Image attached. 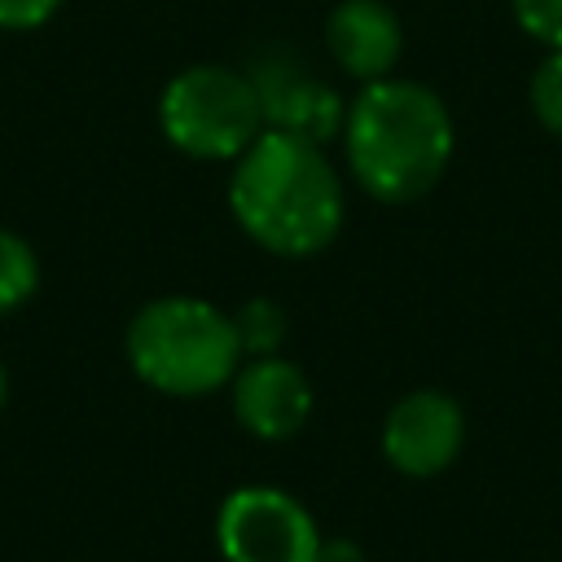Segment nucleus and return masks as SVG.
<instances>
[{
	"label": "nucleus",
	"mask_w": 562,
	"mask_h": 562,
	"mask_svg": "<svg viewBox=\"0 0 562 562\" xmlns=\"http://www.w3.org/2000/svg\"><path fill=\"white\" fill-rule=\"evenodd\" d=\"M228 211L255 246L307 259L342 228V180L316 140L263 127L233 158Z\"/></svg>",
	"instance_id": "obj_1"
},
{
	"label": "nucleus",
	"mask_w": 562,
	"mask_h": 562,
	"mask_svg": "<svg viewBox=\"0 0 562 562\" xmlns=\"http://www.w3.org/2000/svg\"><path fill=\"white\" fill-rule=\"evenodd\" d=\"M452 114L426 83L373 79L356 92L342 119V145L356 184L378 202L426 198L452 158Z\"/></svg>",
	"instance_id": "obj_2"
},
{
	"label": "nucleus",
	"mask_w": 562,
	"mask_h": 562,
	"mask_svg": "<svg viewBox=\"0 0 562 562\" xmlns=\"http://www.w3.org/2000/svg\"><path fill=\"white\" fill-rule=\"evenodd\" d=\"M123 342L132 373L145 386L180 400H198L228 386L246 351L237 321L193 294H162L145 303L132 316Z\"/></svg>",
	"instance_id": "obj_3"
},
{
	"label": "nucleus",
	"mask_w": 562,
	"mask_h": 562,
	"mask_svg": "<svg viewBox=\"0 0 562 562\" xmlns=\"http://www.w3.org/2000/svg\"><path fill=\"white\" fill-rule=\"evenodd\" d=\"M158 127L171 149L198 162H233L263 132V105L250 75L233 66H189L158 97Z\"/></svg>",
	"instance_id": "obj_4"
},
{
	"label": "nucleus",
	"mask_w": 562,
	"mask_h": 562,
	"mask_svg": "<svg viewBox=\"0 0 562 562\" xmlns=\"http://www.w3.org/2000/svg\"><path fill=\"white\" fill-rule=\"evenodd\" d=\"M224 562H321V527L307 505L281 487H237L215 514Z\"/></svg>",
	"instance_id": "obj_5"
},
{
	"label": "nucleus",
	"mask_w": 562,
	"mask_h": 562,
	"mask_svg": "<svg viewBox=\"0 0 562 562\" xmlns=\"http://www.w3.org/2000/svg\"><path fill=\"white\" fill-rule=\"evenodd\" d=\"M465 443V413L448 391H408L382 422V457L404 479L443 474Z\"/></svg>",
	"instance_id": "obj_6"
},
{
	"label": "nucleus",
	"mask_w": 562,
	"mask_h": 562,
	"mask_svg": "<svg viewBox=\"0 0 562 562\" xmlns=\"http://www.w3.org/2000/svg\"><path fill=\"white\" fill-rule=\"evenodd\" d=\"M233 417L263 443L294 439L312 417V382L294 360L255 356L233 373Z\"/></svg>",
	"instance_id": "obj_7"
},
{
	"label": "nucleus",
	"mask_w": 562,
	"mask_h": 562,
	"mask_svg": "<svg viewBox=\"0 0 562 562\" xmlns=\"http://www.w3.org/2000/svg\"><path fill=\"white\" fill-rule=\"evenodd\" d=\"M325 44L342 75L373 83L395 70L404 53V31L386 0H338L325 22Z\"/></svg>",
	"instance_id": "obj_8"
},
{
	"label": "nucleus",
	"mask_w": 562,
	"mask_h": 562,
	"mask_svg": "<svg viewBox=\"0 0 562 562\" xmlns=\"http://www.w3.org/2000/svg\"><path fill=\"white\" fill-rule=\"evenodd\" d=\"M255 88H259V105H263V127H277V132H294L303 140H316L325 145L329 136L342 132V119H347V105L342 97L321 83V79H307L299 75L294 66H268L259 75H250Z\"/></svg>",
	"instance_id": "obj_9"
},
{
	"label": "nucleus",
	"mask_w": 562,
	"mask_h": 562,
	"mask_svg": "<svg viewBox=\"0 0 562 562\" xmlns=\"http://www.w3.org/2000/svg\"><path fill=\"white\" fill-rule=\"evenodd\" d=\"M40 290V259L26 237L0 228V316L26 307Z\"/></svg>",
	"instance_id": "obj_10"
},
{
	"label": "nucleus",
	"mask_w": 562,
	"mask_h": 562,
	"mask_svg": "<svg viewBox=\"0 0 562 562\" xmlns=\"http://www.w3.org/2000/svg\"><path fill=\"white\" fill-rule=\"evenodd\" d=\"M527 97H531L536 123H540L544 132L562 136V48H549V57L536 66Z\"/></svg>",
	"instance_id": "obj_11"
},
{
	"label": "nucleus",
	"mask_w": 562,
	"mask_h": 562,
	"mask_svg": "<svg viewBox=\"0 0 562 562\" xmlns=\"http://www.w3.org/2000/svg\"><path fill=\"white\" fill-rule=\"evenodd\" d=\"M509 9L536 44L562 48V0H509Z\"/></svg>",
	"instance_id": "obj_12"
},
{
	"label": "nucleus",
	"mask_w": 562,
	"mask_h": 562,
	"mask_svg": "<svg viewBox=\"0 0 562 562\" xmlns=\"http://www.w3.org/2000/svg\"><path fill=\"white\" fill-rule=\"evenodd\" d=\"M66 0H0V31H35Z\"/></svg>",
	"instance_id": "obj_13"
},
{
	"label": "nucleus",
	"mask_w": 562,
	"mask_h": 562,
	"mask_svg": "<svg viewBox=\"0 0 562 562\" xmlns=\"http://www.w3.org/2000/svg\"><path fill=\"white\" fill-rule=\"evenodd\" d=\"M321 562H360V549L351 540H325L321 544Z\"/></svg>",
	"instance_id": "obj_14"
},
{
	"label": "nucleus",
	"mask_w": 562,
	"mask_h": 562,
	"mask_svg": "<svg viewBox=\"0 0 562 562\" xmlns=\"http://www.w3.org/2000/svg\"><path fill=\"white\" fill-rule=\"evenodd\" d=\"M4 400H9V378H4V364H0V408H4Z\"/></svg>",
	"instance_id": "obj_15"
}]
</instances>
